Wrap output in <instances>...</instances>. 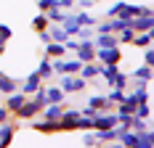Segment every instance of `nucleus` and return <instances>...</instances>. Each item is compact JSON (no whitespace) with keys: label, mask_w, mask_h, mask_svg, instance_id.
Masks as SVG:
<instances>
[{"label":"nucleus","mask_w":154,"mask_h":148,"mask_svg":"<svg viewBox=\"0 0 154 148\" xmlns=\"http://www.w3.org/2000/svg\"><path fill=\"white\" fill-rule=\"evenodd\" d=\"M75 19H77V24H80V27H96V21H98L93 13L82 11V8H80V11H75Z\"/></svg>","instance_id":"nucleus-22"},{"label":"nucleus","mask_w":154,"mask_h":148,"mask_svg":"<svg viewBox=\"0 0 154 148\" xmlns=\"http://www.w3.org/2000/svg\"><path fill=\"white\" fill-rule=\"evenodd\" d=\"M77 117H80V108H66V106H64L61 117H59V127H61V132H75Z\"/></svg>","instance_id":"nucleus-5"},{"label":"nucleus","mask_w":154,"mask_h":148,"mask_svg":"<svg viewBox=\"0 0 154 148\" xmlns=\"http://www.w3.org/2000/svg\"><path fill=\"white\" fill-rule=\"evenodd\" d=\"M88 106L93 111H114V106L106 101V95H91L88 98Z\"/></svg>","instance_id":"nucleus-16"},{"label":"nucleus","mask_w":154,"mask_h":148,"mask_svg":"<svg viewBox=\"0 0 154 148\" xmlns=\"http://www.w3.org/2000/svg\"><path fill=\"white\" fill-rule=\"evenodd\" d=\"M80 66H82V61H77L75 56L64 58V74H80Z\"/></svg>","instance_id":"nucleus-26"},{"label":"nucleus","mask_w":154,"mask_h":148,"mask_svg":"<svg viewBox=\"0 0 154 148\" xmlns=\"http://www.w3.org/2000/svg\"><path fill=\"white\" fill-rule=\"evenodd\" d=\"M14 90H19V79L16 77H8V74H0V95H11Z\"/></svg>","instance_id":"nucleus-13"},{"label":"nucleus","mask_w":154,"mask_h":148,"mask_svg":"<svg viewBox=\"0 0 154 148\" xmlns=\"http://www.w3.org/2000/svg\"><path fill=\"white\" fill-rule=\"evenodd\" d=\"M14 37V29L8 27V24H0V43H5L8 45V40Z\"/></svg>","instance_id":"nucleus-33"},{"label":"nucleus","mask_w":154,"mask_h":148,"mask_svg":"<svg viewBox=\"0 0 154 148\" xmlns=\"http://www.w3.org/2000/svg\"><path fill=\"white\" fill-rule=\"evenodd\" d=\"M24 101H27V95H24L21 90H14L11 95H5V103H3V106H5V108L14 114V111H16V108H19L21 103H24Z\"/></svg>","instance_id":"nucleus-15"},{"label":"nucleus","mask_w":154,"mask_h":148,"mask_svg":"<svg viewBox=\"0 0 154 148\" xmlns=\"http://www.w3.org/2000/svg\"><path fill=\"white\" fill-rule=\"evenodd\" d=\"M8 119H11V111L5 106H0V122H8Z\"/></svg>","instance_id":"nucleus-37"},{"label":"nucleus","mask_w":154,"mask_h":148,"mask_svg":"<svg viewBox=\"0 0 154 148\" xmlns=\"http://www.w3.org/2000/svg\"><path fill=\"white\" fill-rule=\"evenodd\" d=\"M143 64H146V66H154V48L152 45L143 48Z\"/></svg>","instance_id":"nucleus-34"},{"label":"nucleus","mask_w":154,"mask_h":148,"mask_svg":"<svg viewBox=\"0 0 154 148\" xmlns=\"http://www.w3.org/2000/svg\"><path fill=\"white\" fill-rule=\"evenodd\" d=\"M96 61L98 64H120L122 61V50L117 48H96Z\"/></svg>","instance_id":"nucleus-4"},{"label":"nucleus","mask_w":154,"mask_h":148,"mask_svg":"<svg viewBox=\"0 0 154 148\" xmlns=\"http://www.w3.org/2000/svg\"><path fill=\"white\" fill-rule=\"evenodd\" d=\"M29 127L35 132H43V135H51V132H61L59 127V119H29Z\"/></svg>","instance_id":"nucleus-3"},{"label":"nucleus","mask_w":154,"mask_h":148,"mask_svg":"<svg viewBox=\"0 0 154 148\" xmlns=\"http://www.w3.org/2000/svg\"><path fill=\"white\" fill-rule=\"evenodd\" d=\"M82 146H98V140H96L93 130H85V135H82Z\"/></svg>","instance_id":"nucleus-35"},{"label":"nucleus","mask_w":154,"mask_h":148,"mask_svg":"<svg viewBox=\"0 0 154 148\" xmlns=\"http://www.w3.org/2000/svg\"><path fill=\"white\" fill-rule=\"evenodd\" d=\"M80 114H82V117H96V111H93V108H91V106H85V108H82V111H80Z\"/></svg>","instance_id":"nucleus-39"},{"label":"nucleus","mask_w":154,"mask_h":148,"mask_svg":"<svg viewBox=\"0 0 154 148\" xmlns=\"http://www.w3.org/2000/svg\"><path fill=\"white\" fill-rule=\"evenodd\" d=\"M48 32H51V43H66L69 40V32L64 29L61 24H48Z\"/></svg>","instance_id":"nucleus-17"},{"label":"nucleus","mask_w":154,"mask_h":148,"mask_svg":"<svg viewBox=\"0 0 154 148\" xmlns=\"http://www.w3.org/2000/svg\"><path fill=\"white\" fill-rule=\"evenodd\" d=\"M130 79H141V82H152V66H138V69H133V72L128 74Z\"/></svg>","instance_id":"nucleus-21"},{"label":"nucleus","mask_w":154,"mask_h":148,"mask_svg":"<svg viewBox=\"0 0 154 148\" xmlns=\"http://www.w3.org/2000/svg\"><path fill=\"white\" fill-rule=\"evenodd\" d=\"M59 3H61V8H66V11L75 8V0H59Z\"/></svg>","instance_id":"nucleus-38"},{"label":"nucleus","mask_w":154,"mask_h":148,"mask_svg":"<svg viewBox=\"0 0 154 148\" xmlns=\"http://www.w3.org/2000/svg\"><path fill=\"white\" fill-rule=\"evenodd\" d=\"M128 85H130V77H128V74L125 72H117L114 74V82H112V87H128Z\"/></svg>","instance_id":"nucleus-29"},{"label":"nucleus","mask_w":154,"mask_h":148,"mask_svg":"<svg viewBox=\"0 0 154 148\" xmlns=\"http://www.w3.org/2000/svg\"><path fill=\"white\" fill-rule=\"evenodd\" d=\"M59 87H61L66 95H72V93H82V90L88 87V79H82L80 74H61Z\"/></svg>","instance_id":"nucleus-2"},{"label":"nucleus","mask_w":154,"mask_h":148,"mask_svg":"<svg viewBox=\"0 0 154 148\" xmlns=\"http://www.w3.org/2000/svg\"><path fill=\"white\" fill-rule=\"evenodd\" d=\"M43 56H48V58H64L66 56V48L61 43H45V53Z\"/></svg>","instance_id":"nucleus-19"},{"label":"nucleus","mask_w":154,"mask_h":148,"mask_svg":"<svg viewBox=\"0 0 154 148\" xmlns=\"http://www.w3.org/2000/svg\"><path fill=\"white\" fill-rule=\"evenodd\" d=\"M14 135H16L14 122H0V148L11 146L14 143Z\"/></svg>","instance_id":"nucleus-10"},{"label":"nucleus","mask_w":154,"mask_h":148,"mask_svg":"<svg viewBox=\"0 0 154 148\" xmlns=\"http://www.w3.org/2000/svg\"><path fill=\"white\" fill-rule=\"evenodd\" d=\"M91 127H93V119H91V117H82V114L77 117V124H75V130H82V132H85V130H91Z\"/></svg>","instance_id":"nucleus-30"},{"label":"nucleus","mask_w":154,"mask_h":148,"mask_svg":"<svg viewBox=\"0 0 154 148\" xmlns=\"http://www.w3.org/2000/svg\"><path fill=\"white\" fill-rule=\"evenodd\" d=\"M133 34H136V32L130 29V27H125L122 32H117V43H120V45H130V43H133Z\"/></svg>","instance_id":"nucleus-27"},{"label":"nucleus","mask_w":154,"mask_h":148,"mask_svg":"<svg viewBox=\"0 0 154 148\" xmlns=\"http://www.w3.org/2000/svg\"><path fill=\"white\" fill-rule=\"evenodd\" d=\"M0 74H3V72H0Z\"/></svg>","instance_id":"nucleus-42"},{"label":"nucleus","mask_w":154,"mask_h":148,"mask_svg":"<svg viewBox=\"0 0 154 148\" xmlns=\"http://www.w3.org/2000/svg\"><path fill=\"white\" fill-rule=\"evenodd\" d=\"M66 101V93L59 85H48L45 87V103H64Z\"/></svg>","instance_id":"nucleus-12"},{"label":"nucleus","mask_w":154,"mask_h":148,"mask_svg":"<svg viewBox=\"0 0 154 148\" xmlns=\"http://www.w3.org/2000/svg\"><path fill=\"white\" fill-rule=\"evenodd\" d=\"M128 127H130L133 132H143V130H152V122H149V119H141V117H133Z\"/></svg>","instance_id":"nucleus-23"},{"label":"nucleus","mask_w":154,"mask_h":148,"mask_svg":"<svg viewBox=\"0 0 154 148\" xmlns=\"http://www.w3.org/2000/svg\"><path fill=\"white\" fill-rule=\"evenodd\" d=\"M152 43H154V29H149V32H136L130 45H136V48H146V45H152Z\"/></svg>","instance_id":"nucleus-18"},{"label":"nucleus","mask_w":154,"mask_h":148,"mask_svg":"<svg viewBox=\"0 0 154 148\" xmlns=\"http://www.w3.org/2000/svg\"><path fill=\"white\" fill-rule=\"evenodd\" d=\"M133 117H141V119H152V103L146 101V103H138L136 106V114Z\"/></svg>","instance_id":"nucleus-28"},{"label":"nucleus","mask_w":154,"mask_h":148,"mask_svg":"<svg viewBox=\"0 0 154 148\" xmlns=\"http://www.w3.org/2000/svg\"><path fill=\"white\" fill-rule=\"evenodd\" d=\"M98 72H101V64H98V61H88V64H82V66H80V77H82V79H88V82L96 79Z\"/></svg>","instance_id":"nucleus-14"},{"label":"nucleus","mask_w":154,"mask_h":148,"mask_svg":"<svg viewBox=\"0 0 154 148\" xmlns=\"http://www.w3.org/2000/svg\"><path fill=\"white\" fill-rule=\"evenodd\" d=\"M48 24H51V21H48V16L43 13V11H40L37 16H32V29H35V32H43V29H48Z\"/></svg>","instance_id":"nucleus-25"},{"label":"nucleus","mask_w":154,"mask_h":148,"mask_svg":"<svg viewBox=\"0 0 154 148\" xmlns=\"http://www.w3.org/2000/svg\"><path fill=\"white\" fill-rule=\"evenodd\" d=\"M130 29L133 32H149V29H154V16H133V19H130Z\"/></svg>","instance_id":"nucleus-9"},{"label":"nucleus","mask_w":154,"mask_h":148,"mask_svg":"<svg viewBox=\"0 0 154 148\" xmlns=\"http://www.w3.org/2000/svg\"><path fill=\"white\" fill-rule=\"evenodd\" d=\"M106 101H109L112 106L122 103V101H125V90H122V87H109V93H106Z\"/></svg>","instance_id":"nucleus-24"},{"label":"nucleus","mask_w":154,"mask_h":148,"mask_svg":"<svg viewBox=\"0 0 154 148\" xmlns=\"http://www.w3.org/2000/svg\"><path fill=\"white\" fill-rule=\"evenodd\" d=\"M3 53H5V43H0V56H3Z\"/></svg>","instance_id":"nucleus-40"},{"label":"nucleus","mask_w":154,"mask_h":148,"mask_svg":"<svg viewBox=\"0 0 154 148\" xmlns=\"http://www.w3.org/2000/svg\"><path fill=\"white\" fill-rule=\"evenodd\" d=\"M93 45L96 48H117V34L114 32H104V34H93Z\"/></svg>","instance_id":"nucleus-11"},{"label":"nucleus","mask_w":154,"mask_h":148,"mask_svg":"<svg viewBox=\"0 0 154 148\" xmlns=\"http://www.w3.org/2000/svg\"><path fill=\"white\" fill-rule=\"evenodd\" d=\"M37 37H40V43H43V45H45V43H51V32H48V29L37 32Z\"/></svg>","instance_id":"nucleus-36"},{"label":"nucleus","mask_w":154,"mask_h":148,"mask_svg":"<svg viewBox=\"0 0 154 148\" xmlns=\"http://www.w3.org/2000/svg\"><path fill=\"white\" fill-rule=\"evenodd\" d=\"M93 3H101V0H93Z\"/></svg>","instance_id":"nucleus-41"},{"label":"nucleus","mask_w":154,"mask_h":148,"mask_svg":"<svg viewBox=\"0 0 154 148\" xmlns=\"http://www.w3.org/2000/svg\"><path fill=\"white\" fill-rule=\"evenodd\" d=\"M93 34H96V32H93V27H80L75 37L80 40V43H82V40H93Z\"/></svg>","instance_id":"nucleus-31"},{"label":"nucleus","mask_w":154,"mask_h":148,"mask_svg":"<svg viewBox=\"0 0 154 148\" xmlns=\"http://www.w3.org/2000/svg\"><path fill=\"white\" fill-rule=\"evenodd\" d=\"M37 8L40 11H51V8H61L59 0H37Z\"/></svg>","instance_id":"nucleus-32"},{"label":"nucleus","mask_w":154,"mask_h":148,"mask_svg":"<svg viewBox=\"0 0 154 148\" xmlns=\"http://www.w3.org/2000/svg\"><path fill=\"white\" fill-rule=\"evenodd\" d=\"M40 111H43V103H40V101H35L32 95H27V101L19 106L11 117H14V119H21V122H29V119L40 117Z\"/></svg>","instance_id":"nucleus-1"},{"label":"nucleus","mask_w":154,"mask_h":148,"mask_svg":"<svg viewBox=\"0 0 154 148\" xmlns=\"http://www.w3.org/2000/svg\"><path fill=\"white\" fill-rule=\"evenodd\" d=\"M77 61H82V64H88V61H96V45L93 40H82V43L77 45V50L72 53Z\"/></svg>","instance_id":"nucleus-6"},{"label":"nucleus","mask_w":154,"mask_h":148,"mask_svg":"<svg viewBox=\"0 0 154 148\" xmlns=\"http://www.w3.org/2000/svg\"><path fill=\"white\" fill-rule=\"evenodd\" d=\"M114 124H117V114L114 111H96L91 130H106V127H114Z\"/></svg>","instance_id":"nucleus-7"},{"label":"nucleus","mask_w":154,"mask_h":148,"mask_svg":"<svg viewBox=\"0 0 154 148\" xmlns=\"http://www.w3.org/2000/svg\"><path fill=\"white\" fill-rule=\"evenodd\" d=\"M37 87H43V79H40V74H37V72H32L29 77H24V79L19 82V90H21L24 95H32Z\"/></svg>","instance_id":"nucleus-8"},{"label":"nucleus","mask_w":154,"mask_h":148,"mask_svg":"<svg viewBox=\"0 0 154 148\" xmlns=\"http://www.w3.org/2000/svg\"><path fill=\"white\" fill-rule=\"evenodd\" d=\"M35 72L40 74V79H43V82H45V79H51V77H53V66H51V58H48V56H43Z\"/></svg>","instance_id":"nucleus-20"}]
</instances>
